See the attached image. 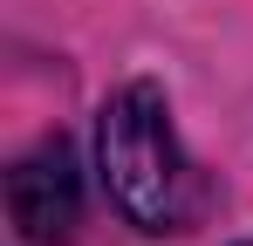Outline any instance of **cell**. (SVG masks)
<instances>
[{"instance_id":"1","label":"cell","mask_w":253,"mask_h":246,"mask_svg":"<svg viewBox=\"0 0 253 246\" xmlns=\"http://www.w3.org/2000/svg\"><path fill=\"white\" fill-rule=\"evenodd\" d=\"M96 171L103 192L137 233H185L206 199L192 158L178 151L171 103L158 82H124L96 117Z\"/></svg>"},{"instance_id":"2","label":"cell","mask_w":253,"mask_h":246,"mask_svg":"<svg viewBox=\"0 0 253 246\" xmlns=\"http://www.w3.org/2000/svg\"><path fill=\"white\" fill-rule=\"evenodd\" d=\"M7 212H14L21 240H35V246H69L76 240V226H83V185H76V158H69L62 137L42 144V151H28L7 171Z\"/></svg>"}]
</instances>
